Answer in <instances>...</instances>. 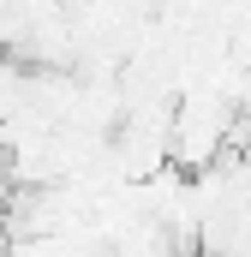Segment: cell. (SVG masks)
Listing matches in <instances>:
<instances>
[{
  "instance_id": "6da1fadb",
  "label": "cell",
  "mask_w": 251,
  "mask_h": 257,
  "mask_svg": "<svg viewBox=\"0 0 251 257\" xmlns=\"http://www.w3.org/2000/svg\"><path fill=\"white\" fill-rule=\"evenodd\" d=\"M24 102H30V72H24V60L0 54V126H6Z\"/></svg>"
},
{
  "instance_id": "7a4b0ae2",
  "label": "cell",
  "mask_w": 251,
  "mask_h": 257,
  "mask_svg": "<svg viewBox=\"0 0 251 257\" xmlns=\"http://www.w3.org/2000/svg\"><path fill=\"white\" fill-rule=\"evenodd\" d=\"M12 192H18V186H12V168H6V156H0V221H6V203H12Z\"/></svg>"
}]
</instances>
